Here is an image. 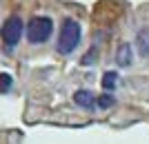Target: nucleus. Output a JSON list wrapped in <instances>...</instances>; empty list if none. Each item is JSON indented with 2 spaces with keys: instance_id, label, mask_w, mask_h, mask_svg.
<instances>
[{
  "instance_id": "obj_1",
  "label": "nucleus",
  "mask_w": 149,
  "mask_h": 144,
  "mask_svg": "<svg viewBox=\"0 0 149 144\" xmlns=\"http://www.w3.org/2000/svg\"><path fill=\"white\" fill-rule=\"evenodd\" d=\"M80 42V25L74 18H67L60 27V36H58V51L62 56H69L71 51Z\"/></svg>"
},
{
  "instance_id": "obj_2",
  "label": "nucleus",
  "mask_w": 149,
  "mask_h": 144,
  "mask_svg": "<svg viewBox=\"0 0 149 144\" xmlns=\"http://www.w3.org/2000/svg\"><path fill=\"white\" fill-rule=\"evenodd\" d=\"M51 31H54V22L47 16H36V18L29 20L27 25V38H29L31 44H42L49 40Z\"/></svg>"
},
{
  "instance_id": "obj_3",
  "label": "nucleus",
  "mask_w": 149,
  "mask_h": 144,
  "mask_svg": "<svg viewBox=\"0 0 149 144\" xmlns=\"http://www.w3.org/2000/svg\"><path fill=\"white\" fill-rule=\"evenodd\" d=\"M0 36H2V42H5L7 49H13V47L20 42V36H22V20H20L18 16L7 18L2 29H0Z\"/></svg>"
},
{
  "instance_id": "obj_4",
  "label": "nucleus",
  "mask_w": 149,
  "mask_h": 144,
  "mask_svg": "<svg viewBox=\"0 0 149 144\" xmlns=\"http://www.w3.org/2000/svg\"><path fill=\"white\" fill-rule=\"evenodd\" d=\"M74 102L78 104V107H82V109H93V104H96V95H93L91 91H87V89H80V91H76V93H74Z\"/></svg>"
},
{
  "instance_id": "obj_5",
  "label": "nucleus",
  "mask_w": 149,
  "mask_h": 144,
  "mask_svg": "<svg viewBox=\"0 0 149 144\" xmlns=\"http://www.w3.org/2000/svg\"><path fill=\"white\" fill-rule=\"evenodd\" d=\"M136 44H138V53L143 58L149 56V27H143L136 36Z\"/></svg>"
},
{
  "instance_id": "obj_6",
  "label": "nucleus",
  "mask_w": 149,
  "mask_h": 144,
  "mask_svg": "<svg viewBox=\"0 0 149 144\" xmlns=\"http://www.w3.org/2000/svg\"><path fill=\"white\" fill-rule=\"evenodd\" d=\"M116 62H118L120 67H129L131 64V47L127 42H123L118 47V51H116Z\"/></svg>"
},
{
  "instance_id": "obj_7",
  "label": "nucleus",
  "mask_w": 149,
  "mask_h": 144,
  "mask_svg": "<svg viewBox=\"0 0 149 144\" xmlns=\"http://www.w3.org/2000/svg\"><path fill=\"white\" fill-rule=\"evenodd\" d=\"M116 82H118V73H113V71H107V73L102 75V87H105L107 91L116 87Z\"/></svg>"
},
{
  "instance_id": "obj_8",
  "label": "nucleus",
  "mask_w": 149,
  "mask_h": 144,
  "mask_svg": "<svg viewBox=\"0 0 149 144\" xmlns=\"http://www.w3.org/2000/svg\"><path fill=\"white\" fill-rule=\"evenodd\" d=\"M9 89H11V75L0 73V93H5V91H9Z\"/></svg>"
},
{
  "instance_id": "obj_9",
  "label": "nucleus",
  "mask_w": 149,
  "mask_h": 144,
  "mask_svg": "<svg viewBox=\"0 0 149 144\" xmlns=\"http://www.w3.org/2000/svg\"><path fill=\"white\" fill-rule=\"evenodd\" d=\"M96 104H98L100 109H109L113 104V98L111 95H100V98H96Z\"/></svg>"
}]
</instances>
